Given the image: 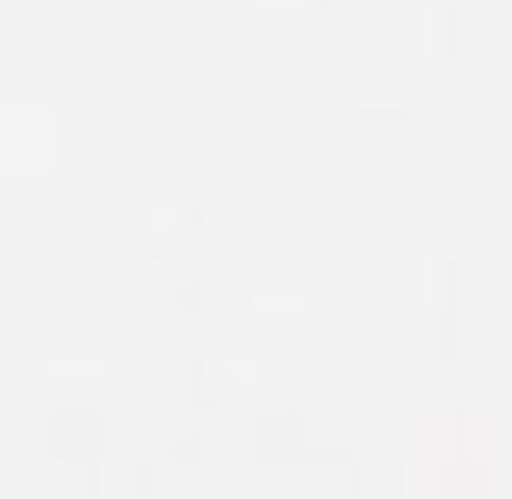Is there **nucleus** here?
<instances>
[]
</instances>
